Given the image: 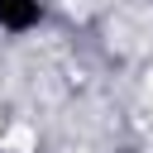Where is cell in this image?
I'll return each mask as SVG.
<instances>
[{
	"mask_svg": "<svg viewBox=\"0 0 153 153\" xmlns=\"http://www.w3.org/2000/svg\"><path fill=\"white\" fill-rule=\"evenodd\" d=\"M48 24V0H0V33L29 38Z\"/></svg>",
	"mask_w": 153,
	"mask_h": 153,
	"instance_id": "1",
	"label": "cell"
}]
</instances>
